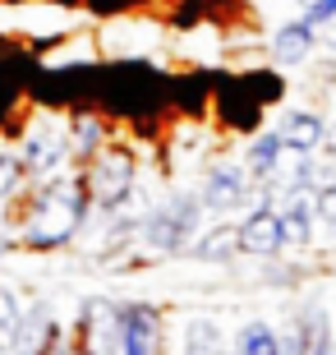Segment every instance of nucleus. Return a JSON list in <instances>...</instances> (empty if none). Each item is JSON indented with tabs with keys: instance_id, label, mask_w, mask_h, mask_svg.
<instances>
[{
	"instance_id": "obj_19",
	"label": "nucleus",
	"mask_w": 336,
	"mask_h": 355,
	"mask_svg": "<svg viewBox=\"0 0 336 355\" xmlns=\"http://www.w3.org/2000/svg\"><path fill=\"white\" fill-rule=\"evenodd\" d=\"M69 355H92L88 346H78V342H69Z\"/></svg>"
},
{
	"instance_id": "obj_3",
	"label": "nucleus",
	"mask_w": 336,
	"mask_h": 355,
	"mask_svg": "<svg viewBox=\"0 0 336 355\" xmlns=\"http://www.w3.org/2000/svg\"><path fill=\"white\" fill-rule=\"evenodd\" d=\"M198 217H203V203H198L194 189H170L161 203L143 212V231L139 245L152 259H170V254H189L198 236Z\"/></svg>"
},
{
	"instance_id": "obj_16",
	"label": "nucleus",
	"mask_w": 336,
	"mask_h": 355,
	"mask_svg": "<svg viewBox=\"0 0 336 355\" xmlns=\"http://www.w3.org/2000/svg\"><path fill=\"white\" fill-rule=\"evenodd\" d=\"M313 217H318V222L336 236V180L318 184V194H313Z\"/></svg>"
},
{
	"instance_id": "obj_20",
	"label": "nucleus",
	"mask_w": 336,
	"mask_h": 355,
	"mask_svg": "<svg viewBox=\"0 0 336 355\" xmlns=\"http://www.w3.org/2000/svg\"><path fill=\"white\" fill-rule=\"evenodd\" d=\"M318 355H336V342H332V346H327V351H318Z\"/></svg>"
},
{
	"instance_id": "obj_4",
	"label": "nucleus",
	"mask_w": 336,
	"mask_h": 355,
	"mask_svg": "<svg viewBox=\"0 0 336 355\" xmlns=\"http://www.w3.org/2000/svg\"><path fill=\"white\" fill-rule=\"evenodd\" d=\"M19 162H24L28 180H46V175L65 171L69 166V134H65V120H51V116H37L28 120L19 130Z\"/></svg>"
},
{
	"instance_id": "obj_12",
	"label": "nucleus",
	"mask_w": 336,
	"mask_h": 355,
	"mask_svg": "<svg viewBox=\"0 0 336 355\" xmlns=\"http://www.w3.org/2000/svg\"><path fill=\"white\" fill-rule=\"evenodd\" d=\"M281 134H276V125L272 130H258L254 139H249V148H245V171H249V180L254 184H267V175H272V166H276V157H281Z\"/></svg>"
},
{
	"instance_id": "obj_2",
	"label": "nucleus",
	"mask_w": 336,
	"mask_h": 355,
	"mask_svg": "<svg viewBox=\"0 0 336 355\" xmlns=\"http://www.w3.org/2000/svg\"><path fill=\"white\" fill-rule=\"evenodd\" d=\"M83 180H88V198H92V212L97 217H116V212H130V203L139 198V153L134 144H111L88 162L78 166Z\"/></svg>"
},
{
	"instance_id": "obj_5",
	"label": "nucleus",
	"mask_w": 336,
	"mask_h": 355,
	"mask_svg": "<svg viewBox=\"0 0 336 355\" xmlns=\"http://www.w3.org/2000/svg\"><path fill=\"white\" fill-rule=\"evenodd\" d=\"M194 194H198V203H203V212H235V208H249V203H254V180H249L245 162L217 157V162L203 166Z\"/></svg>"
},
{
	"instance_id": "obj_17",
	"label": "nucleus",
	"mask_w": 336,
	"mask_h": 355,
	"mask_svg": "<svg viewBox=\"0 0 336 355\" xmlns=\"http://www.w3.org/2000/svg\"><path fill=\"white\" fill-rule=\"evenodd\" d=\"M299 19H309V24L323 33V28H332V24H336V0H309Z\"/></svg>"
},
{
	"instance_id": "obj_22",
	"label": "nucleus",
	"mask_w": 336,
	"mask_h": 355,
	"mask_svg": "<svg viewBox=\"0 0 336 355\" xmlns=\"http://www.w3.org/2000/svg\"><path fill=\"white\" fill-rule=\"evenodd\" d=\"M332 97H336V92H332Z\"/></svg>"
},
{
	"instance_id": "obj_21",
	"label": "nucleus",
	"mask_w": 336,
	"mask_h": 355,
	"mask_svg": "<svg viewBox=\"0 0 336 355\" xmlns=\"http://www.w3.org/2000/svg\"><path fill=\"white\" fill-rule=\"evenodd\" d=\"M295 5H309V0H295Z\"/></svg>"
},
{
	"instance_id": "obj_18",
	"label": "nucleus",
	"mask_w": 336,
	"mask_h": 355,
	"mask_svg": "<svg viewBox=\"0 0 336 355\" xmlns=\"http://www.w3.org/2000/svg\"><path fill=\"white\" fill-rule=\"evenodd\" d=\"M139 5H148V0H88L92 14H106V19H120V14H134Z\"/></svg>"
},
{
	"instance_id": "obj_8",
	"label": "nucleus",
	"mask_w": 336,
	"mask_h": 355,
	"mask_svg": "<svg viewBox=\"0 0 336 355\" xmlns=\"http://www.w3.org/2000/svg\"><path fill=\"white\" fill-rule=\"evenodd\" d=\"M240 254H249V259H263V263H272V259H281V212H276V203H249V212L240 217Z\"/></svg>"
},
{
	"instance_id": "obj_1",
	"label": "nucleus",
	"mask_w": 336,
	"mask_h": 355,
	"mask_svg": "<svg viewBox=\"0 0 336 355\" xmlns=\"http://www.w3.org/2000/svg\"><path fill=\"white\" fill-rule=\"evenodd\" d=\"M88 222H92V198H88V180H83L78 166H65V171L46 175V180H33L10 203V217H5L14 250H24V254L69 250Z\"/></svg>"
},
{
	"instance_id": "obj_7",
	"label": "nucleus",
	"mask_w": 336,
	"mask_h": 355,
	"mask_svg": "<svg viewBox=\"0 0 336 355\" xmlns=\"http://www.w3.org/2000/svg\"><path fill=\"white\" fill-rule=\"evenodd\" d=\"M65 134H69V166H88L116 139V120L97 106H78V111H65Z\"/></svg>"
},
{
	"instance_id": "obj_11",
	"label": "nucleus",
	"mask_w": 336,
	"mask_h": 355,
	"mask_svg": "<svg viewBox=\"0 0 336 355\" xmlns=\"http://www.w3.org/2000/svg\"><path fill=\"white\" fill-rule=\"evenodd\" d=\"M189 259L198 263H231L240 259V222H212L207 231H198L189 245Z\"/></svg>"
},
{
	"instance_id": "obj_10",
	"label": "nucleus",
	"mask_w": 336,
	"mask_h": 355,
	"mask_svg": "<svg viewBox=\"0 0 336 355\" xmlns=\"http://www.w3.org/2000/svg\"><path fill=\"white\" fill-rule=\"evenodd\" d=\"M327 116L318 111V106H290L281 116V125H276V134H281V144L290 148V153H304V157H318L327 144Z\"/></svg>"
},
{
	"instance_id": "obj_14",
	"label": "nucleus",
	"mask_w": 336,
	"mask_h": 355,
	"mask_svg": "<svg viewBox=\"0 0 336 355\" xmlns=\"http://www.w3.org/2000/svg\"><path fill=\"white\" fill-rule=\"evenodd\" d=\"M231 355H281V332L272 328L267 318H254V323H245L235 332Z\"/></svg>"
},
{
	"instance_id": "obj_13",
	"label": "nucleus",
	"mask_w": 336,
	"mask_h": 355,
	"mask_svg": "<svg viewBox=\"0 0 336 355\" xmlns=\"http://www.w3.org/2000/svg\"><path fill=\"white\" fill-rule=\"evenodd\" d=\"M180 355H231V346L221 342V328L212 318H189L180 332Z\"/></svg>"
},
{
	"instance_id": "obj_6",
	"label": "nucleus",
	"mask_w": 336,
	"mask_h": 355,
	"mask_svg": "<svg viewBox=\"0 0 336 355\" xmlns=\"http://www.w3.org/2000/svg\"><path fill=\"white\" fill-rule=\"evenodd\" d=\"M120 355H166V314L152 300H120Z\"/></svg>"
},
{
	"instance_id": "obj_15",
	"label": "nucleus",
	"mask_w": 336,
	"mask_h": 355,
	"mask_svg": "<svg viewBox=\"0 0 336 355\" xmlns=\"http://www.w3.org/2000/svg\"><path fill=\"white\" fill-rule=\"evenodd\" d=\"M28 184H33V180H28L19 153H14V148H0V208H10V203L24 194Z\"/></svg>"
},
{
	"instance_id": "obj_9",
	"label": "nucleus",
	"mask_w": 336,
	"mask_h": 355,
	"mask_svg": "<svg viewBox=\"0 0 336 355\" xmlns=\"http://www.w3.org/2000/svg\"><path fill=\"white\" fill-rule=\"evenodd\" d=\"M318 46H323V33H318L309 19H290V24H281V28L267 37V55H272L281 69L309 65L313 55H318Z\"/></svg>"
}]
</instances>
